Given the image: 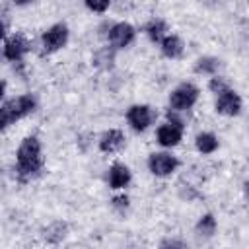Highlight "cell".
Here are the masks:
<instances>
[{
  "label": "cell",
  "instance_id": "6da1fadb",
  "mask_svg": "<svg viewBox=\"0 0 249 249\" xmlns=\"http://www.w3.org/2000/svg\"><path fill=\"white\" fill-rule=\"evenodd\" d=\"M14 156H16L14 158V179L18 183L25 185L41 177L45 169V156H43V142L37 134L23 136Z\"/></svg>",
  "mask_w": 249,
  "mask_h": 249
},
{
  "label": "cell",
  "instance_id": "7a4b0ae2",
  "mask_svg": "<svg viewBox=\"0 0 249 249\" xmlns=\"http://www.w3.org/2000/svg\"><path fill=\"white\" fill-rule=\"evenodd\" d=\"M37 109H39V99L31 91H25V93H19L14 97H4L0 103V126H2V130L10 128L12 124L33 115Z\"/></svg>",
  "mask_w": 249,
  "mask_h": 249
},
{
  "label": "cell",
  "instance_id": "3957f363",
  "mask_svg": "<svg viewBox=\"0 0 249 249\" xmlns=\"http://www.w3.org/2000/svg\"><path fill=\"white\" fill-rule=\"evenodd\" d=\"M185 113L181 111H173V109H165V119L156 126L154 132V140L160 148L163 150H173L177 148L183 138H185V130H187V121L183 119Z\"/></svg>",
  "mask_w": 249,
  "mask_h": 249
},
{
  "label": "cell",
  "instance_id": "277c9868",
  "mask_svg": "<svg viewBox=\"0 0 249 249\" xmlns=\"http://www.w3.org/2000/svg\"><path fill=\"white\" fill-rule=\"evenodd\" d=\"M200 99V88L195 82H179L175 88H171L169 95H167V107L173 111H181V113H189L195 109V105Z\"/></svg>",
  "mask_w": 249,
  "mask_h": 249
},
{
  "label": "cell",
  "instance_id": "5b68a950",
  "mask_svg": "<svg viewBox=\"0 0 249 249\" xmlns=\"http://www.w3.org/2000/svg\"><path fill=\"white\" fill-rule=\"evenodd\" d=\"M68 41H70V27L64 21H56L49 25L39 35V47L43 54H54L62 51L68 45Z\"/></svg>",
  "mask_w": 249,
  "mask_h": 249
},
{
  "label": "cell",
  "instance_id": "8992f818",
  "mask_svg": "<svg viewBox=\"0 0 249 249\" xmlns=\"http://www.w3.org/2000/svg\"><path fill=\"white\" fill-rule=\"evenodd\" d=\"M33 43L23 33H8L2 41V58L10 64H23L25 56L31 53Z\"/></svg>",
  "mask_w": 249,
  "mask_h": 249
},
{
  "label": "cell",
  "instance_id": "52a82bcc",
  "mask_svg": "<svg viewBox=\"0 0 249 249\" xmlns=\"http://www.w3.org/2000/svg\"><path fill=\"white\" fill-rule=\"evenodd\" d=\"M158 119V111L148 103H132L124 111V123L132 132H146Z\"/></svg>",
  "mask_w": 249,
  "mask_h": 249
},
{
  "label": "cell",
  "instance_id": "ba28073f",
  "mask_svg": "<svg viewBox=\"0 0 249 249\" xmlns=\"http://www.w3.org/2000/svg\"><path fill=\"white\" fill-rule=\"evenodd\" d=\"M179 165H181V161H179V158L171 152V150H158V152H152V154H148V158H146V167H148V171L154 175V177H158V179H167V177H171L177 169H179Z\"/></svg>",
  "mask_w": 249,
  "mask_h": 249
},
{
  "label": "cell",
  "instance_id": "9c48e42d",
  "mask_svg": "<svg viewBox=\"0 0 249 249\" xmlns=\"http://www.w3.org/2000/svg\"><path fill=\"white\" fill-rule=\"evenodd\" d=\"M136 35H138V29L130 21H124V19L111 21L109 31L105 35V43L111 45L115 51H124V49L134 45Z\"/></svg>",
  "mask_w": 249,
  "mask_h": 249
},
{
  "label": "cell",
  "instance_id": "30bf717a",
  "mask_svg": "<svg viewBox=\"0 0 249 249\" xmlns=\"http://www.w3.org/2000/svg\"><path fill=\"white\" fill-rule=\"evenodd\" d=\"M214 111L220 117H228V119L241 115V111H243V99L237 93V89H233L230 86V88L218 91L214 95Z\"/></svg>",
  "mask_w": 249,
  "mask_h": 249
},
{
  "label": "cell",
  "instance_id": "8fae6325",
  "mask_svg": "<svg viewBox=\"0 0 249 249\" xmlns=\"http://www.w3.org/2000/svg\"><path fill=\"white\" fill-rule=\"evenodd\" d=\"M95 146L105 156L117 154L126 146V134L121 128H107L95 138Z\"/></svg>",
  "mask_w": 249,
  "mask_h": 249
},
{
  "label": "cell",
  "instance_id": "7c38bea8",
  "mask_svg": "<svg viewBox=\"0 0 249 249\" xmlns=\"http://www.w3.org/2000/svg\"><path fill=\"white\" fill-rule=\"evenodd\" d=\"M105 183L111 191H124L132 183V169L123 161H113L107 167Z\"/></svg>",
  "mask_w": 249,
  "mask_h": 249
},
{
  "label": "cell",
  "instance_id": "4fadbf2b",
  "mask_svg": "<svg viewBox=\"0 0 249 249\" xmlns=\"http://www.w3.org/2000/svg\"><path fill=\"white\" fill-rule=\"evenodd\" d=\"M68 231H70V228H68V224L64 220H53V222H49L47 226L41 228L39 237L47 245H58V243H62L66 239Z\"/></svg>",
  "mask_w": 249,
  "mask_h": 249
},
{
  "label": "cell",
  "instance_id": "5bb4252c",
  "mask_svg": "<svg viewBox=\"0 0 249 249\" xmlns=\"http://www.w3.org/2000/svg\"><path fill=\"white\" fill-rule=\"evenodd\" d=\"M160 49V54L167 60H179L183 54H185V41L177 35V33H167L161 43L158 45Z\"/></svg>",
  "mask_w": 249,
  "mask_h": 249
},
{
  "label": "cell",
  "instance_id": "9a60e30c",
  "mask_svg": "<svg viewBox=\"0 0 249 249\" xmlns=\"http://www.w3.org/2000/svg\"><path fill=\"white\" fill-rule=\"evenodd\" d=\"M193 144H195V150H196L200 156H212V154H216L218 148H220V138H218V134L212 132V130H200V132H196Z\"/></svg>",
  "mask_w": 249,
  "mask_h": 249
},
{
  "label": "cell",
  "instance_id": "2e32d148",
  "mask_svg": "<svg viewBox=\"0 0 249 249\" xmlns=\"http://www.w3.org/2000/svg\"><path fill=\"white\" fill-rule=\"evenodd\" d=\"M142 31H144L146 39H148L152 45H160L161 39L169 33V25H167V21H165L163 18H152V19H148V21L144 23Z\"/></svg>",
  "mask_w": 249,
  "mask_h": 249
},
{
  "label": "cell",
  "instance_id": "e0dca14e",
  "mask_svg": "<svg viewBox=\"0 0 249 249\" xmlns=\"http://www.w3.org/2000/svg\"><path fill=\"white\" fill-rule=\"evenodd\" d=\"M220 68H222V60L214 54H202L198 56L195 62H193V72L196 76H214V74H220Z\"/></svg>",
  "mask_w": 249,
  "mask_h": 249
},
{
  "label": "cell",
  "instance_id": "ac0fdd59",
  "mask_svg": "<svg viewBox=\"0 0 249 249\" xmlns=\"http://www.w3.org/2000/svg\"><path fill=\"white\" fill-rule=\"evenodd\" d=\"M218 231V220L212 212H204L198 216V220L195 222V235L200 239H210L214 237Z\"/></svg>",
  "mask_w": 249,
  "mask_h": 249
},
{
  "label": "cell",
  "instance_id": "d6986e66",
  "mask_svg": "<svg viewBox=\"0 0 249 249\" xmlns=\"http://www.w3.org/2000/svg\"><path fill=\"white\" fill-rule=\"evenodd\" d=\"M119 51H115L111 45H103L99 47L93 54H91V66L97 68V70H111L113 64H115V56H117Z\"/></svg>",
  "mask_w": 249,
  "mask_h": 249
},
{
  "label": "cell",
  "instance_id": "ffe728a7",
  "mask_svg": "<svg viewBox=\"0 0 249 249\" xmlns=\"http://www.w3.org/2000/svg\"><path fill=\"white\" fill-rule=\"evenodd\" d=\"M111 208L119 214H126L130 210V196L124 191H115V195L111 196Z\"/></svg>",
  "mask_w": 249,
  "mask_h": 249
},
{
  "label": "cell",
  "instance_id": "44dd1931",
  "mask_svg": "<svg viewBox=\"0 0 249 249\" xmlns=\"http://www.w3.org/2000/svg\"><path fill=\"white\" fill-rule=\"evenodd\" d=\"M111 4H113V0H84V6H86V10L88 12H91V14H107L109 12V8H111Z\"/></svg>",
  "mask_w": 249,
  "mask_h": 249
},
{
  "label": "cell",
  "instance_id": "7402d4cb",
  "mask_svg": "<svg viewBox=\"0 0 249 249\" xmlns=\"http://www.w3.org/2000/svg\"><path fill=\"white\" fill-rule=\"evenodd\" d=\"M231 84L222 76V74H214V76H210L208 78V84H206V88H208V91L210 93H218V91H222V89H226V88H230Z\"/></svg>",
  "mask_w": 249,
  "mask_h": 249
},
{
  "label": "cell",
  "instance_id": "603a6c76",
  "mask_svg": "<svg viewBox=\"0 0 249 249\" xmlns=\"http://www.w3.org/2000/svg\"><path fill=\"white\" fill-rule=\"evenodd\" d=\"M161 247H187V241L183 239H175V237H169V239H161L160 241Z\"/></svg>",
  "mask_w": 249,
  "mask_h": 249
},
{
  "label": "cell",
  "instance_id": "cb8c5ba5",
  "mask_svg": "<svg viewBox=\"0 0 249 249\" xmlns=\"http://www.w3.org/2000/svg\"><path fill=\"white\" fill-rule=\"evenodd\" d=\"M37 0H12V6L14 8H27L31 4H35Z\"/></svg>",
  "mask_w": 249,
  "mask_h": 249
},
{
  "label": "cell",
  "instance_id": "d4e9b609",
  "mask_svg": "<svg viewBox=\"0 0 249 249\" xmlns=\"http://www.w3.org/2000/svg\"><path fill=\"white\" fill-rule=\"evenodd\" d=\"M243 195H245V198L249 200V177H247L245 183H243Z\"/></svg>",
  "mask_w": 249,
  "mask_h": 249
}]
</instances>
